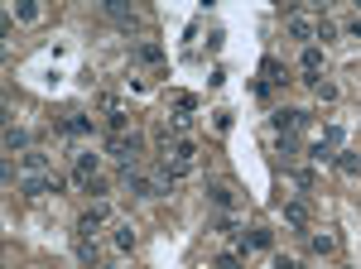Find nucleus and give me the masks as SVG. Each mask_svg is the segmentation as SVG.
<instances>
[{"label": "nucleus", "mask_w": 361, "mask_h": 269, "mask_svg": "<svg viewBox=\"0 0 361 269\" xmlns=\"http://www.w3.org/2000/svg\"><path fill=\"white\" fill-rule=\"evenodd\" d=\"M106 154L121 164V169H140V154H145V135L130 130V135H111L106 140Z\"/></svg>", "instance_id": "1"}, {"label": "nucleus", "mask_w": 361, "mask_h": 269, "mask_svg": "<svg viewBox=\"0 0 361 269\" xmlns=\"http://www.w3.org/2000/svg\"><path fill=\"white\" fill-rule=\"evenodd\" d=\"M337 149H342V125H328V130L308 145V159H313V164H333Z\"/></svg>", "instance_id": "2"}, {"label": "nucleus", "mask_w": 361, "mask_h": 269, "mask_svg": "<svg viewBox=\"0 0 361 269\" xmlns=\"http://www.w3.org/2000/svg\"><path fill=\"white\" fill-rule=\"evenodd\" d=\"M121 187H125L130 197H159V178L145 174V169H125V174H121Z\"/></svg>", "instance_id": "3"}, {"label": "nucleus", "mask_w": 361, "mask_h": 269, "mask_svg": "<svg viewBox=\"0 0 361 269\" xmlns=\"http://www.w3.org/2000/svg\"><path fill=\"white\" fill-rule=\"evenodd\" d=\"M279 216H284V226H289V231H308V221H313L308 197H289V202H279Z\"/></svg>", "instance_id": "4"}, {"label": "nucleus", "mask_w": 361, "mask_h": 269, "mask_svg": "<svg viewBox=\"0 0 361 269\" xmlns=\"http://www.w3.org/2000/svg\"><path fill=\"white\" fill-rule=\"evenodd\" d=\"M106 221H111V202L101 197V202H91L87 212L78 216V236H96V231H101Z\"/></svg>", "instance_id": "5"}, {"label": "nucleus", "mask_w": 361, "mask_h": 269, "mask_svg": "<svg viewBox=\"0 0 361 269\" xmlns=\"http://www.w3.org/2000/svg\"><path fill=\"white\" fill-rule=\"evenodd\" d=\"M270 125L279 130V135H294V130L308 125V111H299V106H279V111H270Z\"/></svg>", "instance_id": "6"}, {"label": "nucleus", "mask_w": 361, "mask_h": 269, "mask_svg": "<svg viewBox=\"0 0 361 269\" xmlns=\"http://www.w3.org/2000/svg\"><path fill=\"white\" fill-rule=\"evenodd\" d=\"M207 202H212L217 212H236V187L227 178H207Z\"/></svg>", "instance_id": "7"}, {"label": "nucleus", "mask_w": 361, "mask_h": 269, "mask_svg": "<svg viewBox=\"0 0 361 269\" xmlns=\"http://www.w3.org/2000/svg\"><path fill=\"white\" fill-rule=\"evenodd\" d=\"M19 174H24V178H49V174H53V159H49L44 149H29V154H19Z\"/></svg>", "instance_id": "8"}, {"label": "nucleus", "mask_w": 361, "mask_h": 269, "mask_svg": "<svg viewBox=\"0 0 361 269\" xmlns=\"http://www.w3.org/2000/svg\"><path fill=\"white\" fill-rule=\"evenodd\" d=\"M284 34H289V39H299V44L308 48V44L318 39V24H313L308 15H289V19H284Z\"/></svg>", "instance_id": "9"}, {"label": "nucleus", "mask_w": 361, "mask_h": 269, "mask_svg": "<svg viewBox=\"0 0 361 269\" xmlns=\"http://www.w3.org/2000/svg\"><path fill=\"white\" fill-rule=\"evenodd\" d=\"M29 149H34V135L24 125H5V154L15 159V154H29Z\"/></svg>", "instance_id": "10"}, {"label": "nucleus", "mask_w": 361, "mask_h": 269, "mask_svg": "<svg viewBox=\"0 0 361 269\" xmlns=\"http://www.w3.org/2000/svg\"><path fill=\"white\" fill-rule=\"evenodd\" d=\"M96 164H101V154H91V149H78V154H73V183L82 187L87 178H96Z\"/></svg>", "instance_id": "11"}, {"label": "nucleus", "mask_w": 361, "mask_h": 269, "mask_svg": "<svg viewBox=\"0 0 361 269\" xmlns=\"http://www.w3.org/2000/svg\"><path fill=\"white\" fill-rule=\"evenodd\" d=\"M73 255H78V265L101 269V245H96L91 236H78V241H73Z\"/></svg>", "instance_id": "12"}, {"label": "nucleus", "mask_w": 361, "mask_h": 269, "mask_svg": "<svg viewBox=\"0 0 361 269\" xmlns=\"http://www.w3.org/2000/svg\"><path fill=\"white\" fill-rule=\"evenodd\" d=\"M58 130H63V135H73V140H82V135H91V115H82V111H68V115L58 120Z\"/></svg>", "instance_id": "13"}, {"label": "nucleus", "mask_w": 361, "mask_h": 269, "mask_svg": "<svg viewBox=\"0 0 361 269\" xmlns=\"http://www.w3.org/2000/svg\"><path fill=\"white\" fill-rule=\"evenodd\" d=\"M111 245H116L121 255H130V250L140 245V236H135V226H130V221H121V226L111 231Z\"/></svg>", "instance_id": "14"}, {"label": "nucleus", "mask_w": 361, "mask_h": 269, "mask_svg": "<svg viewBox=\"0 0 361 269\" xmlns=\"http://www.w3.org/2000/svg\"><path fill=\"white\" fill-rule=\"evenodd\" d=\"M261 82H265V87H279V82H289V77H284V63H279L274 53H265V58H261Z\"/></svg>", "instance_id": "15"}, {"label": "nucleus", "mask_w": 361, "mask_h": 269, "mask_svg": "<svg viewBox=\"0 0 361 269\" xmlns=\"http://www.w3.org/2000/svg\"><path fill=\"white\" fill-rule=\"evenodd\" d=\"M106 15H111V24H121V29H135V24H140V15H135L130 5H121V0H111Z\"/></svg>", "instance_id": "16"}, {"label": "nucleus", "mask_w": 361, "mask_h": 269, "mask_svg": "<svg viewBox=\"0 0 361 269\" xmlns=\"http://www.w3.org/2000/svg\"><path fill=\"white\" fill-rule=\"evenodd\" d=\"M308 250L313 255H337V236L333 231H308Z\"/></svg>", "instance_id": "17"}, {"label": "nucleus", "mask_w": 361, "mask_h": 269, "mask_svg": "<svg viewBox=\"0 0 361 269\" xmlns=\"http://www.w3.org/2000/svg\"><path fill=\"white\" fill-rule=\"evenodd\" d=\"M333 164H337V174L361 178V154H357V149H337V159H333Z\"/></svg>", "instance_id": "18"}, {"label": "nucleus", "mask_w": 361, "mask_h": 269, "mask_svg": "<svg viewBox=\"0 0 361 269\" xmlns=\"http://www.w3.org/2000/svg\"><path fill=\"white\" fill-rule=\"evenodd\" d=\"M130 58H135V63H150V68H155V63H164V48L145 39V44H135V48H130Z\"/></svg>", "instance_id": "19"}, {"label": "nucleus", "mask_w": 361, "mask_h": 269, "mask_svg": "<svg viewBox=\"0 0 361 269\" xmlns=\"http://www.w3.org/2000/svg\"><path fill=\"white\" fill-rule=\"evenodd\" d=\"M212 231H217V236H231V241H236V236H241V221H236V212H222V216L212 221Z\"/></svg>", "instance_id": "20"}, {"label": "nucleus", "mask_w": 361, "mask_h": 269, "mask_svg": "<svg viewBox=\"0 0 361 269\" xmlns=\"http://www.w3.org/2000/svg\"><path fill=\"white\" fill-rule=\"evenodd\" d=\"M274 154H279L284 164H294V159H299V140H294V135H279V145H274Z\"/></svg>", "instance_id": "21"}, {"label": "nucleus", "mask_w": 361, "mask_h": 269, "mask_svg": "<svg viewBox=\"0 0 361 269\" xmlns=\"http://www.w3.org/2000/svg\"><path fill=\"white\" fill-rule=\"evenodd\" d=\"M15 15H19L24 24H34V19L44 15V5H34V0H19V5H15Z\"/></svg>", "instance_id": "22"}, {"label": "nucleus", "mask_w": 361, "mask_h": 269, "mask_svg": "<svg viewBox=\"0 0 361 269\" xmlns=\"http://www.w3.org/2000/svg\"><path fill=\"white\" fill-rule=\"evenodd\" d=\"M313 174H308V169H294V187H299V197H308V192H313Z\"/></svg>", "instance_id": "23"}, {"label": "nucleus", "mask_w": 361, "mask_h": 269, "mask_svg": "<svg viewBox=\"0 0 361 269\" xmlns=\"http://www.w3.org/2000/svg\"><path fill=\"white\" fill-rule=\"evenodd\" d=\"M106 187H111V183L101 178V174H96V178H87V183H82V192H91V202H101V197H106Z\"/></svg>", "instance_id": "24"}, {"label": "nucleus", "mask_w": 361, "mask_h": 269, "mask_svg": "<svg viewBox=\"0 0 361 269\" xmlns=\"http://www.w3.org/2000/svg\"><path fill=\"white\" fill-rule=\"evenodd\" d=\"M212 269H246V260H241V255H231V250H222V255L212 260Z\"/></svg>", "instance_id": "25"}, {"label": "nucleus", "mask_w": 361, "mask_h": 269, "mask_svg": "<svg viewBox=\"0 0 361 269\" xmlns=\"http://www.w3.org/2000/svg\"><path fill=\"white\" fill-rule=\"evenodd\" d=\"M313 91H318V101H337V82H323V77H318Z\"/></svg>", "instance_id": "26"}, {"label": "nucleus", "mask_w": 361, "mask_h": 269, "mask_svg": "<svg viewBox=\"0 0 361 269\" xmlns=\"http://www.w3.org/2000/svg\"><path fill=\"white\" fill-rule=\"evenodd\" d=\"M318 39L333 44V39H337V24H333V19H318Z\"/></svg>", "instance_id": "27"}, {"label": "nucleus", "mask_w": 361, "mask_h": 269, "mask_svg": "<svg viewBox=\"0 0 361 269\" xmlns=\"http://www.w3.org/2000/svg\"><path fill=\"white\" fill-rule=\"evenodd\" d=\"M212 125H217V130L227 135V130H231V111H217V115H212Z\"/></svg>", "instance_id": "28"}, {"label": "nucleus", "mask_w": 361, "mask_h": 269, "mask_svg": "<svg viewBox=\"0 0 361 269\" xmlns=\"http://www.w3.org/2000/svg\"><path fill=\"white\" fill-rule=\"evenodd\" d=\"M274 269H303L299 260H289V255H274Z\"/></svg>", "instance_id": "29"}, {"label": "nucleus", "mask_w": 361, "mask_h": 269, "mask_svg": "<svg viewBox=\"0 0 361 269\" xmlns=\"http://www.w3.org/2000/svg\"><path fill=\"white\" fill-rule=\"evenodd\" d=\"M347 34H352V39H361V15H357V19H347Z\"/></svg>", "instance_id": "30"}, {"label": "nucleus", "mask_w": 361, "mask_h": 269, "mask_svg": "<svg viewBox=\"0 0 361 269\" xmlns=\"http://www.w3.org/2000/svg\"><path fill=\"white\" fill-rule=\"evenodd\" d=\"M101 269H125V265H101Z\"/></svg>", "instance_id": "31"}]
</instances>
